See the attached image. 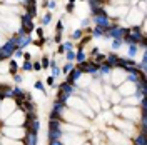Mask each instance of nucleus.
<instances>
[{
	"label": "nucleus",
	"mask_w": 147,
	"mask_h": 145,
	"mask_svg": "<svg viewBox=\"0 0 147 145\" xmlns=\"http://www.w3.org/2000/svg\"><path fill=\"white\" fill-rule=\"evenodd\" d=\"M45 42H47V40H45V37H44V39H39V40H32V43H35L37 47H42V45H45Z\"/></svg>",
	"instance_id": "obj_34"
},
{
	"label": "nucleus",
	"mask_w": 147,
	"mask_h": 145,
	"mask_svg": "<svg viewBox=\"0 0 147 145\" xmlns=\"http://www.w3.org/2000/svg\"><path fill=\"white\" fill-rule=\"evenodd\" d=\"M22 57L25 58V60H30V58H32V53H29V52H23V55H22Z\"/></svg>",
	"instance_id": "obj_45"
},
{
	"label": "nucleus",
	"mask_w": 147,
	"mask_h": 145,
	"mask_svg": "<svg viewBox=\"0 0 147 145\" xmlns=\"http://www.w3.org/2000/svg\"><path fill=\"white\" fill-rule=\"evenodd\" d=\"M0 62H2V58H0Z\"/></svg>",
	"instance_id": "obj_51"
},
{
	"label": "nucleus",
	"mask_w": 147,
	"mask_h": 145,
	"mask_svg": "<svg viewBox=\"0 0 147 145\" xmlns=\"http://www.w3.org/2000/svg\"><path fill=\"white\" fill-rule=\"evenodd\" d=\"M57 88H59L60 92H64L65 95H69V97L77 95V92H79V88L75 87V85H72V84H67V82H62V84H60Z\"/></svg>",
	"instance_id": "obj_8"
},
{
	"label": "nucleus",
	"mask_w": 147,
	"mask_h": 145,
	"mask_svg": "<svg viewBox=\"0 0 147 145\" xmlns=\"http://www.w3.org/2000/svg\"><path fill=\"white\" fill-rule=\"evenodd\" d=\"M90 32H92V37H97V39H100V37H104V35H105V33H104L100 29H97V27H94Z\"/></svg>",
	"instance_id": "obj_23"
},
{
	"label": "nucleus",
	"mask_w": 147,
	"mask_h": 145,
	"mask_svg": "<svg viewBox=\"0 0 147 145\" xmlns=\"http://www.w3.org/2000/svg\"><path fill=\"white\" fill-rule=\"evenodd\" d=\"M97 53H100V52H99V48H97V47H94V48H92V52H90V55H92V57H95Z\"/></svg>",
	"instance_id": "obj_44"
},
{
	"label": "nucleus",
	"mask_w": 147,
	"mask_h": 145,
	"mask_svg": "<svg viewBox=\"0 0 147 145\" xmlns=\"http://www.w3.org/2000/svg\"><path fill=\"white\" fill-rule=\"evenodd\" d=\"M50 20H52V13H50V12H47V13L40 19V22H42V25H49Z\"/></svg>",
	"instance_id": "obj_22"
},
{
	"label": "nucleus",
	"mask_w": 147,
	"mask_h": 145,
	"mask_svg": "<svg viewBox=\"0 0 147 145\" xmlns=\"http://www.w3.org/2000/svg\"><path fill=\"white\" fill-rule=\"evenodd\" d=\"M34 87L37 88V90H40V92H42V94H45V85H44V84H42V82H40V80H37V82H35V84H34Z\"/></svg>",
	"instance_id": "obj_30"
},
{
	"label": "nucleus",
	"mask_w": 147,
	"mask_h": 145,
	"mask_svg": "<svg viewBox=\"0 0 147 145\" xmlns=\"http://www.w3.org/2000/svg\"><path fill=\"white\" fill-rule=\"evenodd\" d=\"M20 20H22V29L25 30V33L27 35H30L34 30H35V25H34V22H32V19H30L29 15L23 12L22 15H20Z\"/></svg>",
	"instance_id": "obj_7"
},
{
	"label": "nucleus",
	"mask_w": 147,
	"mask_h": 145,
	"mask_svg": "<svg viewBox=\"0 0 147 145\" xmlns=\"http://www.w3.org/2000/svg\"><path fill=\"white\" fill-rule=\"evenodd\" d=\"M39 142V134H35V132H25V135H23V145H37Z\"/></svg>",
	"instance_id": "obj_11"
},
{
	"label": "nucleus",
	"mask_w": 147,
	"mask_h": 145,
	"mask_svg": "<svg viewBox=\"0 0 147 145\" xmlns=\"http://www.w3.org/2000/svg\"><path fill=\"white\" fill-rule=\"evenodd\" d=\"M126 33H127V27H120V25H115V23H112L110 25V29L105 32V35L104 37H107V39H117V40H122L126 37Z\"/></svg>",
	"instance_id": "obj_3"
},
{
	"label": "nucleus",
	"mask_w": 147,
	"mask_h": 145,
	"mask_svg": "<svg viewBox=\"0 0 147 145\" xmlns=\"http://www.w3.org/2000/svg\"><path fill=\"white\" fill-rule=\"evenodd\" d=\"M84 145H90V144H84Z\"/></svg>",
	"instance_id": "obj_50"
},
{
	"label": "nucleus",
	"mask_w": 147,
	"mask_h": 145,
	"mask_svg": "<svg viewBox=\"0 0 147 145\" xmlns=\"http://www.w3.org/2000/svg\"><path fill=\"white\" fill-rule=\"evenodd\" d=\"M40 65H42V70H44V68H49V65H50L49 57H44V58H42V60H40Z\"/></svg>",
	"instance_id": "obj_31"
},
{
	"label": "nucleus",
	"mask_w": 147,
	"mask_h": 145,
	"mask_svg": "<svg viewBox=\"0 0 147 145\" xmlns=\"http://www.w3.org/2000/svg\"><path fill=\"white\" fill-rule=\"evenodd\" d=\"M92 62H95V63H99V65H100L102 62H105V53H97V55L94 57V60H92Z\"/></svg>",
	"instance_id": "obj_24"
},
{
	"label": "nucleus",
	"mask_w": 147,
	"mask_h": 145,
	"mask_svg": "<svg viewBox=\"0 0 147 145\" xmlns=\"http://www.w3.org/2000/svg\"><path fill=\"white\" fill-rule=\"evenodd\" d=\"M134 145H147V130H140L134 137Z\"/></svg>",
	"instance_id": "obj_13"
},
{
	"label": "nucleus",
	"mask_w": 147,
	"mask_h": 145,
	"mask_svg": "<svg viewBox=\"0 0 147 145\" xmlns=\"http://www.w3.org/2000/svg\"><path fill=\"white\" fill-rule=\"evenodd\" d=\"M74 67H75V65H74L72 62H67V63L62 67V70H60V72H64V74H69V72H70V70H72Z\"/></svg>",
	"instance_id": "obj_26"
},
{
	"label": "nucleus",
	"mask_w": 147,
	"mask_h": 145,
	"mask_svg": "<svg viewBox=\"0 0 147 145\" xmlns=\"http://www.w3.org/2000/svg\"><path fill=\"white\" fill-rule=\"evenodd\" d=\"M117 60H119V55H117V53H114V52H112V53H109V55H105V62H104V63H107L109 67H110L112 70H114V68L117 67Z\"/></svg>",
	"instance_id": "obj_14"
},
{
	"label": "nucleus",
	"mask_w": 147,
	"mask_h": 145,
	"mask_svg": "<svg viewBox=\"0 0 147 145\" xmlns=\"http://www.w3.org/2000/svg\"><path fill=\"white\" fill-rule=\"evenodd\" d=\"M62 47H64V50L67 52V50H72V48H74V43H72L70 40H67V42H64V43H62Z\"/></svg>",
	"instance_id": "obj_33"
},
{
	"label": "nucleus",
	"mask_w": 147,
	"mask_h": 145,
	"mask_svg": "<svg viewBox=\"0 0 147 145\" xmlns=\"http://www.w3.org/2000/svg\"><path fill=\"white\" fill-rule=\"evenodd\" d=\"M89 23H90V20L84 19V20H82V29H89Z\"/></svg>",
	"instance_id": "obj_41"
},
{
	"label": "nucleus",
	"mask_w": 147,
	"mask_h": 145,
	"mask_svg": "<svg viewBox=\"0 0 147 145\" xmlns=\"http://www.w3.org/2000/svg\"><path fill=\"white\" fill-rule=\"evenodd\" d=\"M89 2V7H90V12H92V15L99 12L100 9H104V5L107 3L109 0H87Z\"/></svg>",
	"instance_id": "obj_12"
},
{
	"label": "nucleus",
	"mask_w": 147,
	"mask_h": 145,
	"mask_svg": "<svg viewBox=\"0 0 147 145\" xmlns=\"http://www.w3.org/2000/svg\"><path fill=\"white\" fill-rule=\"evenodd\" d=\"M47 84H49V85H52V87H54V77H52V75H50V77L47 78Z\"/></svg>",
	"instance_id": "obj_47"
},
{
	"label": "nucleus",
	"mask_w": 147,
	"mask_h": 145,
	"mask_svg": "<svg viewBox=\"0 0 147 145\" xmlns=\"http://www.w3.org/2000/svg\"><path fill=\"white\" fill-rule=\"evenodd\" d=\"M92 22H94V25H95L97 29H100L104 33H105V32L110 29V25H112V20H110V17L107 15V12L102 13V15H92Z\"/></svg>",
	"instance_id": "obj_2"
},
{
	"label": "nucleus",
	"mask_w": 147,
	"mask_h": 145,
	"mask_svg": "<svg viewBox=\"0 0 147 145\" xmlns=\"http://www.w3.org/2000/svg\"><path fill=\"white\" fill-rule=\"evenodd\" d=\"M22 70H23V72H32V70H34L32 62H30V60H25V62H23V65H22Z\"/></svg>",
	"instance_id": "obj_25"
},
{
	"label": "nucleus",
	"mask_w": 147,
	"mask_h": 145,
	"mask_svg": "<svg viewBox=\"0 0 147 145\" xmlns=\"http://www.w3.org/2000/svg\"><path fill=\"white\" fill-rule=\"evenodd\" d=\"M129 50H127V57L129 58H134L136 55L139 53V47L136 45V43H132V45H127Z\"/></svg>",
	"instance_id": "obj_18"
},
{
	"label": "nucleus",
	"mask_w": 147,
	"mask_h": 145,
	"mask_svg": "<svg viewBox=\"0 0 147 145\" xmlns=\"http://www.w3.org/2000/svg\"><path fill=\"white\" fill-rule=\"evenodd\" d=\"M17 50V47L10 42V40H7L3 45H0V58L2 60H7V58H12V55H13V52Z\"/></svg>",
	"instance_id": "obj_6"
},
{
	"label": "nucleus",
	"mask_w": 147,
	"mask_h": 145,
	"mask_svg": "<svg viewBox=\"0 0 147 145\" xmlns=\"http://www.w3.org/2000/svg\"><path fill=\"white\" fill-rule=\"evenodd\" d=\"M110 47H112V50H119V48L122 47V40L114 39V40H112V45H110Z\"/></svg>",
	"instance_id": "obj_28"
},
{
	"label": "nucleus",
	"mask_w": 147,
	"mask_h": 145,
	"mask_svg": "<svg viewBox=\"0 0 147 145\" xmlns=\"http://www.w3.org/2000/svg\"><path fill=\"white\" fill-rule=\"evenodd\" d=\"M69 98H70L69 95H65L64 92H60V90H59V94H57V98H55V100H57V102H60V104H65V105H67Z\"/></svg>",
	"instance_id": "obj_19"
},
{
	"label": "nucleus",
	"mask_w": 147,
	"mask_h": 145,
	"mask_svg": "<svg viewBox=\"0 0 147 145\" xmlns=\"http://www.w3.org/2000/svg\"><path fill=\"white\" fill-rule=\"evenodd\" d=\"M32 67H34V70H35V72H40V70H42L40 62H34V63H32Z\"/></svg>",
	"instance_id": "obj_36"
},
{
	"label": "nucleus",
	"mask_w": 147,
	"mask_h": 145,
	"mask_svg": "<svg viewBox=\"0 0 147 145\" xmlns=\"http://www.w3.org/2000/svg\"><path fill=\"white\" fill-rule=\"evenodd\" d=\"M54 40H55V43H60V42H62V35H60V33H55Z\"/></svg>",
	"instance_id": "obj_43"
},
{
	"label": "nucleus",
	"mask_w": 147,
	"mask_h": 145,
	"mask_svg": "<svg viewBox=\"0 0 147 145\" xmlns=\"http://www.w3.org/2000/svg\"><path fill=\"white\" fill-rule=\"evenodd\" d=\"M47 7H49L50 10L57 9V2H55V0H49V2H47Z\"/></svg>",
	"instance_id": "obj_35"
},
{
	"label": "nucleus",
	"mask_w": 147,
	"mask_h": 145,
	"mask_svg": "<svg viewBox=\"0 0 147 145\" xmlns=\"http://www.w3.org/2000/svg\"><path fill=\"white\" fill-rule=\"evenodd\" d=\"M13 80H15L17 84H20V82H22L23 78H22V75H19V74H15V75H13Z\"/></svg>",
	"instance_id": "obj_42"
},
{
	"label": "nucleus",
	"mask_w": 147,
	"mask_h": 145,
	"mask_svg": "<svg viewBox=\"0 0 147 145\" xmlns=\"http://www.w3.org/2000/svg\"><path fill=\"white\" fill-rule=\"evenodd\" d=\"M69 3H75V0H69Z\"/></svg>",
	"instance_id": "obj_49"
},
{
	"label": "nucleus",
	"mask_w": 147,
	"mask_h": 145,
	"mask_svg": "<svg viewBox=\"0 0 147 145\" xmlns=\"http://www.w3.org/2000/svg\"><path fill=\"white\" fill-rule=\"evenodd\" d=\"M3 135L7 137V138H23L25 135V128L23 127H17V128H13V127H3Z\"/></svg>",
	"instance_id": "obj_5"
},
{
	"label": "nucleus",
	"mask_w": 147,
	"mask_h": 145,
	"mask_svg": "<svg viewBox=\"0 0 147 145\" xmlns=\"http://www.w3.org/2000/svg\"><path fill=\"white\" fill-rule=\"evenodd\" d=\"M67 105L65 104H60V102H54V107L50 110V115H49V120H64V112H65Z\"/></svg>",
	"instance_id": "obj_4"
},
{
	"label": "nucleus",
	"mask_w": 147,
	"mask_h": 145,
	"mask_svg": "<svg viewBox=\"0 0 147 145\" xmlns=\"http://www.w3.org/2000/svg\"><path fill=\"white\" fill-rule=\"evenodd\" d=\"M9 72L12 75H15L17 72H19V63H17V60H10V65H9Z\"/></svg>",
	"instance_id": "obj_20"
},
{
	"label": "nucleus",
	"mask_w": 147,
	"mask_h": 145,
	"mask_svg": "<svg viewBox=\"0 0 147 145\" xmlns=\"http://www.w3.org/2000/svg\"><path fill=\"white\" fill-rule=\"evenodd\" d=\"M13 55H15V58H20L22 55H23V50H22V48H17V50L13 52Z\"/></svg>",
	"instance_id": "obj_38"
},
{
	"label": "nucleus",
	"mask_w": 147,
	"mask_h": 145,
	"mask_svg": "<svg viewBox=\"0 0 147 145\" xmlns=\"http://www.w3.org/2000/svg\"><path fill=\"white\" fill-rule=\"evenodd\" d=\"M62 124H64V120H49V142L60 140L64 137Z\"/></svg>",
	"instance_id": "obj_1"
},
{
	"label": "nucleus",
	"mask_w": 147,
	"mask_h": 145,
	"mask_svg": "<svg viewBox=\"0 0 147 145\" xmlns=\"http://www.w3.org/2000/svg\"><path fill=\"white\" fill-rule=\"evenodd\" d=\"M65 57H67V62H74L75 60V52L74 50H67L65 52Z\"/></svg>",
	"instance_id": "obj_27"
},
{
	"label": "nucleus",
	"mask_w": 147,
	"mask_h": 145,
	"mask_svg": "<svg viewBox=\"0 0 147 145\" xmlns=\"http://www.w3.org/2000/svg\"><path fill=\"white\" fill-rule=\"evenodd\" d=\"M119 92L120 95L129 97V95H134L136 94V84H130V82H124L120 87H119Z\"/></svg>",
	"instance_id": "obj_9"
},
{
	"label": "nucleus",
	"mask_w": 147,
	"mask_h": 145,
	"mask_svg": "<svg viewBox=\"0 0 147 145\" xmlns=\"http://www.w3.org/2000/svg\"><path fill=\"white\" fill-rule=\"evenodd\" d=\"M25 97H27V94L20 87H12V98H22V100H25Z\"/></svg>",
	"instance_id": "obj_15"
},
{
	"label": "nucleus",
	"mask_w": 147,
	"mask_h": 145,
	"mask_svg": "<svg viewBox=\"0 0 147 145\" xmlns=\"http://www.w3.org/2000/svg\"><path fill=\"white\" fill-rule=\"evenodd\" d=\"M49 145H64L62 140H54V142H49Z\"/></svg>",
	"instance_id": "obj_46"
},
{
	"label": "nucleus",
	"mask_w": 147,
	"mask_h": 145,
	"mask_svg": "<svg viewBox=\"0 0 147 145\" xmlns=\"http://www.w3.org/2000/svg\"><path fill=\"white\" fill-rule=\"evenodd\" d=\"M50 70H52V77H54V78L60 75V68L57 67V63H55V62H50Z\"/></svg>",
	"instance_id": "obj_21"
},
{
	"label": "nucleus",
	"mask_w": 147,
	"mask_h": 145,
	"mask_svg": "<svg viewBox=\"0 0 147 145\" xmlns=\"http://www.w3.org/2000/svg\"><path fill=\"white\" fill-rule=\"evenodd\" d=\"M74 9H75V7H74V3H67V7H65L67 13H72V12H74Z\"/></svg>",
	"instance_id": "obj_40"
},
{
	"label": "nucleus",
	"mask_w": 147,
	"mask_h": 145,
	"mask_svg": "<svg viewBox=\"0 0 147 145\" xmlns=\"http://www.w3.org/2000/svg\"><path fill=\"white\" fill-rule=\"evenodd\" d=\"M82 33H84V30H82V29L75 30V32L72 33V39H74V40H79V39H82Z\"/></svg>",
	"instance_id": "obj_32"
},
{
	"label": "nucleus",
	"mask_w": 147,
	"mask_h": 145,
	"mask_svg": "<svg viewBox=\"0 0 147 145\" xmlns=\"http://www.w3.org/2000/svg\"><path fill=\"white\" fill-rule=\"evenodd\" d=\"M80 77H82V72H80L77 67H74V68H72V70L69 72V74H67V78H65V82H67V84H72V85H75V82H77Z\"/></svg>",
	"instance_id": "obj_10"
},
{
	"label": "nucleus",
	"mask_w": 147,
	"mask_h": 145,
	"mask_svg": "<svg viewBox=\"0 0 147 145\" xmlns=\"http://www.w3.org/2000/svg\"><path fill=\"white\" fill-rule=\"evenodd\" d=\"M35 32H37V35H39V39H44V29H42V27H35Z\"/></svg>",
	"instance_id": "obj_37"
},
{
	"label": "nucleus",
	"mask_w": 147,
	"mask_h": 145,
	"mask_svg": "<svg viewBox=\"0 0 147 145\" xmlns=\"http://www.w3.org/2000/svg\"><path fill=\"white\" fill-rule=\"evenodd\" d=\"M90 40H92V37H90V35H87V37H82L80 43H79V48H84V45H87Z\"/></svg>",
	"instance_id": "obj_29"
},
{
	"label": "nucleus",
	"mask_w": 147,
	"mask_h": 145,
	"mask_svg": "<svg viewBox=\"0 0 147 145\" xmlns=\"http://www.w3.org/2000/svg\"><path fill=\"white\" fill-rule=\"evenodd\" d=\"M62 30H64V23H62V20L57 22V33H62Z\"/></svg>",
	"instance_id": "obj_39"
},
{
	"label": "nucleus",
	"mask_w": 147,
	"mask_h": 145,
	"mask_svg": "<svg viewBox=\"0 0 147 145\" xmlns=\"http://www.w3.org/2000/svg\"><path fill=\"white\" fill-rule=\"evenodd\" d=\"M25 13L34 20L37 17V5H27V7H25Z\"/></svg>",
	"instance_id": "obj_16"
},
{
	"label": "nucleus",
	"mask_w": 147,
	"mask_h": 145,
	"mask_svg": "<svg viewBox=\"0 0 147 145\" xmlns=\"http://www.w3.org/2000/svg\"><path fill=\"white\" fill-rule=\"evenodd\" d=\"M75 60H77V63H82V62L87 60V53L84 52V48H79L75 52Z\"/></svg>",
	"instance_id": "obj_17"
},
{
	"label": "nucleus",
	"mask_w": 147,
	"mask_h": 145,
	"mask_svg": "<svg viewBox=\"0 0 147 145\" xmlns=\"http://www.w3.org/2000/svg\"><path fill=\"white\" fill-rule=\"evenodd\" d=\"M57 52H59V53H65V50H64V47H62V45L59 47V50H57Z\"/></svg>",
	"instance_id": "obj_48"
}]
</instances>
